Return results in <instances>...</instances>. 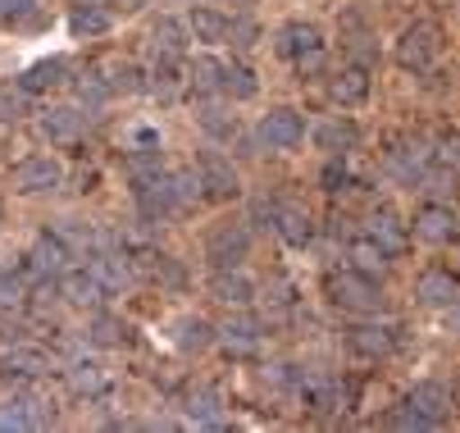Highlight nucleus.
I'll use <instances>...</instances> for the list:
<instances>
[{"label": "nucleus", "instance_id": "obj_3", "mask_svg": "<svg viewBox=\"0 0 460 433\" xmlns=\"http://www.w3.org/2000/svg\"><path fill=\"white\" fill-rule=\"evenodd\" d=\"M260 142H265L270 151H292L305 142V119L292 110V105H279L270 110L265 119H260Z\"/></svg>", "mask_w": 460, "mask_h": 433}, {"label": "nucleus", "instance_id": "obj_35", "mask_svg": "<svg viewBox=\"0 0 460 433\" xmlns=\"http://www.w3.org/2000/svg\"><path fill=\"white\" fill-rule=\"evenodd\" d=\"M87 333H92V342H101V347H119L128 329H123V320H114V315L96 311V315H92V324H87Z\"/></svg>", "mask_w": 460, "mask_h": 433}, {"label": "nucleus", "instance_id": "obj_18", "mask_svg": "<svg viewBox=\"0 0 460 433\" xmlns=\"http://www.w3.org/2000/svg\"><path fill=\"white\" fill-rule=\"evenodd\" d=\"M451 233H456V215L447 206H424L415 215V237L420 242H451Z\"/></svg>", "mask_w": 460, "mask_h": 433}, {"label": "nucleus", "instance_id": "obj_31", "mask_svg": "<svg viewBox=\"0 0 460 433\" xmlns=\"http://www.w3.org/2000/svg\"><path fill=\"white\" fill-rule=\"evenodd\" d=\"M151 37H155V46L164 50V55H182V46H187V23H178V19H155V28H151Z\"/></svg>", "mask_w": 460, "mask_h": 433}, {"label": "nucleus", "instance_id": "obj_36", "mask_svg": "<svg viewBox=\"0 0 460 433\" xmlns=\"http://www.w3.org/2000/svg\"><path fill=\"white\" fill-rule=\"evenodd\" d=\"M92 270L101 274V283H105V287H119V283L133 278V265H128V256H96V265H92Z\"/></svg>", "mask_w": 460, "mask_h": 433}, {"label": "nucleus", "instance_id": "obj_49", "mask_svg": "<svg viewBox=\"0 0 460 433\" xmlns=\"http://www.w3.org/2000/svg\"><path fill=\"white\" fill-rule=\"evenodd\" d=\"M237 5H246V0H237Z\"/></svg>", "mask_w": 460, "mask_h": 433}, {"label": "nucleus", "instance_id": "obj_7", "mask_svg": "<svg viewBox=\"0 0 460 433\" xmlns=\"http://www.w3.org/2000/svg\"><path fill=\"white\" fill-rule=\"evenodd\" d=\"M105 292H110V287L101 283L96 270H69V274L59 278V296L69 301V305H83V311H87V305H92V311H101Z\"/></svg>", "mask_w": 460, "mask_h": 433}, {"label": "nucleus", "instance_id": "obj_6", "mask_svg": "<svg viewBox=\"0 0 460 433\" xmlns=\"http://www.w3.org/2000/svg\"><path fill=\"white\" fill-rule=\"evenodd\" d=\"M196 173H201V188H206L210 201H228V197H237V169H233V160L206 151L201 164H196Z\"/></svg>", "mask_w": 460, "mask_h": 433}, {"label": "nucleus", "instance_id": "obj_21", "mask_svg": "<svg viewBox=\"0 0 460 433\" xmlns=\"http://www.w3.org/2000/svg\"><path fill=\"white\" fill-rule=\"evenodd\" d=\"M411 406H415L420 415H429L433 424H442V420L451 415V393H447L442 384H420V388L411 393Z\"/></svg>", "mask_w": 460, "mask_h": 433}, {"label": "nucleus", "instance_id": "obj_11", "mask_svg": "<svg viewBox=\"0 0 460 433\" xmlns=\"http://www.w3.org/2000/svg\"><path fill=\"white\" fill-rule=\"evenodd\" d=\"M133 192H137V210H142L146 219H164V215L178 210L173 188H169V173H160V178H151V182H137Z\"/></svg>", "mask_w": 460, "mask_h": 433}, {"label": "nucleus", "instance_id": "obj_4", "mask_svg": "<svg viewBox=\"0 0 460 433\" xmlns=\"http://www.w3.org/2000/svg\"><path fill=\"white\" fill-rule=\"evenodd\" d=\"M14 188L23 197H41V192H55L64 188V164L55 155H28L19 169H14Z\"/></svg>", "mask_w": 460, "mask_h": 433}, {"label": "nucleus", "instance_id": "obj_20", "mask_svg": "<svg viewBox=\"0 0 460 433\" xmlns=\"http://www.w3.org/2000/svg\"><path fill=\"white\" fill-rule=\"evenodd\" d=\"M196 123H201L215 142H233L237 137V114L224 110V105H215V101H206L201 110H196Z\"/></svg>", "mask_w": 460, "mask_h": 433}, {"label": "nucleus", "instance_id": "obj_38", "mask_svg": "<svg viewBox=\"0 0 460 433\" xmlns=\"http://www.w3.org/2000/svg\"><path fill=\"white\" fill-rule=\"evenodd\" d=\"M146 87H155V92H164V96L178 87V55H164V50H160V59L151 65V83H146Z\"/></svg>", "mask_w": 460, "mask_h": 433}, {"label": "nucleus", "instance_id": "obj_50", "mask_svg": "<svg viewBox=\"0 0 460 433\" xmlns=\"http://www.w3.org/2000/svg\"><path fill=\"white\" fill-rule=\"evenodd\" d=\"M456 397H460V388H456Z\"/></svg>", "mask_w": 460, "mask_h": 433}, {"label": "nucleus", "instance_id": "obj_44", "mask_svg": "<svg viewBox=\"0 0 460 433\" xmlns=\"http://www.w3.org/2000/svg\"><path fill=\"white\" fill-rule=\"evenodd\" d=\"M438 164L460 169V133H447V137L438 142Z\"/></svg>", "mask_w": 460, "mask_h": 433}, {"label": "nucleus", "instance_id": "obj_29", "mask_svg": "<svg viewBox=\"0 0 460 433\" xmlns=\"http://www.w3.org/2000/svg\"><path fill=\"white\" fill-rule=\"evenodd\" d=\"M219 92L233 96V101H251V96L260 92V83H255V74H251L246 65H224V83H219Z\"/></svg>", "mask_w": 460, "mask_h": 433}, {"label": "nucleus", "instance_id": "obj_25", "mask_svg": "<svg viewBox=\"0 0 460 433\" xmlns=\"http://www.w3.org/2000/svg\"><path fill=\"white\" fill-rule=\"evenodd\" d=\"M369 237L383 246L387 256H392V252H406V228H402V219H397V215H387V210L369 219Z\"/></svg>", "mask_w": 460, "mask_h": 433}, {"label": "nucleus", "instance_id": "obj_9", "mask_svg": "<svg viewBox=\"0 0 460 433\" xmlns=\"http://www.w3.org/2000/svg\"><path fill=\"white\" fill-rule=\"evenodd\" d=\"M64 261H69V246H64L59 233H41V237L32 242V252H28V270H32L37 278H55V274L64 270Z\"/></svg>", "mask_w": 460, "mask_h": 433}, {"label": "nucleus", "instance_id": "obj_14", "mask_svg": "<svg viewBox=\"0 0 460 433\" xmlns=\"http://www.w3.org/2000/svg\"><path fill=\"white\" fill-rule=\"evenodd\" d=\"M347 347H351L356 356L378 360V356H387L392 347H397V338H392V329H383V324H356V329L347 333Z\"/></svg>", "mask_w": 460, "mask_h": 433}, {"label": "nucleus", "instance_id": "obj_48", "mask_svg": "<svg viewBox=\"0 0 460 433\" xmlns=\"http://www.w3.org/2000/svg\"><path fill=\"white\" fill-rule=\"evenodd\" d=\"M447 329H451V333H460V301H451V305H447Z\"/></svg>", "mask_w": 460, "mask_h": 433}, {"label": "nucleus", "instance_id": "obj_19", "mask_svg": "<svg viewBox=\"0 0 460 433\" xmlns=\"http://www.w3.org/2000/svg\"><path fill=\"white\" fill-rule=\"evenodd\" d=\"M64 74H69V65L64 59H41V65H32L28 74H23V92L28 96H37V92H55V87H64Z\"/></svg>", "mask_w": 460, "mask_h": 433}, {"label": "nucleus", "instance_id": "obj_27", "mask_svg": "<svg viewBox=\"0 0 460 433\" xmlns=\"http://www.w3.org/2000/svg\"><path fill=\"white\" fill-rule=\"evenodd\" d=\"M251 278H242V274H215V283H210V296L219 301V305H246L251 301Z\"/></svg>", "mask_w": 460, "mask_h": 433}, {"label": "nucleus", "instance_id": "obj_10", "mask_svg": "<svg viewBox=\"0 0 460 433\" xmlns=\"http://www.w3.org/2000/svg\"><path fill=\"white\" fill-rule=\"evenodd\" d=\"M328 96H333L342 110H351V105H365V101H369V74H365L360 65H347V69H338V74H333V83H328Z\"/></svg>", "mask_w": 460, "mask_h": 433}, {"label": "nucleus", "instance_id": "obj_5", "mask_svg": "<svg viewBox=\"0 0 460 433\" xmlns=\"http://www.w3.org/2000/svg\"><path fill=\"white\" fill-rule=\"evenodd\" d=\"M246 252H251V228H246V224H219V228L206 237V256H210L219 270L242 265Z\"/></svg>", "mask_w": 460, "mask_h": 433}, {"label": "nucleus", "instance_id": "obj_8", "mask_svg": "<svg viewBox=\"0 0 460 433\" xmlns=\"http://www.w3.org/2000/svg\"><path fill=\"white\" fill-rule=\"evenodd\" d=\"M41 137H46L50 146H69V142H78V137H83V110H74V105H55V110H46V114H41Z\"/></svg>", "mask_w": 460, "mask_h": 433}, {"label": "nucleus", "instance_id": "obj_34", "mask_svg": "<svg viewBox=\"0 0 460 433\" xmlns=\"http://www.w3.org/2000/svg\"><path fill=\"white\" fill-rule=\"evenodd\" d=\"M101 74H110V78H105L110 92H142V87H146V83H142V69L128 65V59H114V65H105Z\"/></svg>", "mask_w": 460, "mask_h": 433}, {"label": "nucleus", "instance_id": "obj_45", "mask_svg": "<svg viewBox=\"0 0 460 433\" xmlns=\"http://www.w3.org/2000/svg\"><path fill=\"white\" fill-rule=\"evenodd\" d=\"M32 5H37V0H0V19H5V23H14V19L32 14Z\"/></svg>", "mask_w": 460, "mask_h": 433}, {"label": "nucleus", "instance_id": "obj_41", "mask_svg": "<svg viewBox=\"0 0 460 433\" xmlns=\"http://www.w3.org/2000/svg\"><path fill=\"white\" fill-rule=\"evenodd\" d=\"M387 424H397V429H433V420H429V415H420L411 402H402L397 411H392V415H387Z\"/></svg>", "mask_w": 460, "mask_h": 433}, {"label": "nucleus", "instance_id": "obj_42", "mask_svg": "<svg viewBox=\"0 0 460 433\" xmlns=\"http://www.w3.org/2000/svg\"><path fill=\"white\" fill-rule=\"evenodd\" d=\"M23 105H28V92L23 87L19 92L14 87H0V119H5V123L10 119H23Z\"/></svg>", "mask_w": 460, "mask_h": 433}, {"label": "nucleus", "instance_id": "obj_33", "mask_svg": "<svg viewBox=\"0 0 460 433\" xmlns=\"http://www.w3.org/2000/svg\"><path fill=\"white\" fill-rule=\"evenodd\" d=\"M210 342H215V329H210L206 320L187 315V320L178 324V347H182V351H206Z\"/></svg>", "mask_w": 460, "mask_h": 433}, {"label": "nucleus", "instance_id": "obj_26", "mask_svg": "<svg viewBox=\"0 0 460 433\" xmlns=\"http://www.w3.org/2000/svg\"><path fill=\"white\" fill-rule=\"evenodd\" d=\"M69 28H74L78 37H105V32L114 28V19H110V10H101V5H74Z\"/></svg>", "mask_w": 460, "mask_h": 433}, {"label": "nucleus", "instance_id": "obj_16", "mask_svg": "<svg viewBox=\"0 0 460 433\" xmlns=\"http://www.w3.org/2000/svg\"><path fill=\"white\" fill-rule=\"evenodd\" d=\"M415 296H420L424 305H451V301H460V283H456L447 270H429V274H420Z\"/></svg>", "mask_w": 460, "mask_h": 433}, {"label": "nucleus", "instance_id": "obj_47", "mask_svg": "<svg viewBox=\"0 0 460 433\" xmlns=\"http://www.w3.org/2000/svg\"><path fill=\"white\" fill-rule=\"evenodd\" d=\"M265 292H270L274 305H288V301H292V287H288V283H274V287H265Z\"/></svg>", "mask_w": 460, "mask_h": 433}, {"label": "nucleus", "instance_id": "obj_24", "mask_svg": "<svg viewBox=\"0 0 460 433\" xmlns=\"http://www.w3.org/2000/svg\"><path fill=\"white\" fill-rule=\"evenodd\" d=\"M351 270H360V274H369V278H383V270H387V252L374 242V237H360V242H351Z\"/></svg>", "mask_w": 460, "mask_h": 433}, {"label": "nucleus", "instance_id": "obj_13", "mask_svg": "<svg viewBox=\"0 0 460 433\" xmlns=\"http://www.w3.org/2000/svg\"><path fill=\"white\" fill-rule=\"evenodd\" d=\"M274 228H279V237L288 242V246H305L310 242V233H314V224H310V215L301 210V206H292V201H283V206H274Z\"/></svg>", "mask_w": 460, "mask_h": 433}, {"label": "nucleus", "instance_id": "obj_28", "mask_svg": "<svg viewBox=\"0 0 460 433\" xmlns=\"http://www.w3.org/2000/svg\"><path fill=\"white\" fill-rule=\"evenodd\" d=\"M219 406H224V402H219L215 388H191V393H187V415H191L196 424H219V420H224Z\"/></svg>", "mask_w": 460, "mask_h": 433}, {"label": "nucleus", "instance_id": "obj_17", "mask_svg": "<svg viewBox=\"0 0 460 433\" xmlns=\"http://www.w3.org/2000/svg\"><path fill=\"white\" fill-rule=\"evenodd\" d=\"M279 50L292 55V59H305V55L323 50V37H319L314 23H288V28L279 32Z\"/></svg>", "mask_w": 460, "mask_h": 433}, {"label": "nucleus", "instance_id": "obj_23", "mask_svg": "<svg viewBox=\"0 0 460 433\" xmlns=\"http://www.w3.org/2000/svg\"><path fill=\"white\" fill-rule=\"evenodd\" d=\"M314 142L323 146V151H333V155H342V151H351L356 142H360V128L351 119H333V123H323V128L314 133Z\"/></svg>", "mask_w": 460, "mask_h": 433}, {"label": "nucleus", "instance_id": "obj_46", "mask_svg": "<svg viewBox=\"0 0 460 433\" xmlns=\"http://www.w3.org/2000/svg\"><path fill=\"white\" fill-rule=\"evenodd\" d=\"M19 296V283H14V274H0V305H10Z\"/></svg>", "mask_w": 460, "mask_h": 433}, {"label": "nucleus", "instance_id": "obj_22", "mask_svg": "<svg viewBox=\"0 0 460 433\" xmlns=\"http://www.w3.org/2000/svg\"><path fill=\"white\" fill-rule=\"evenodd\" d=\"M69 388H74L78 397H101V393L110 388L105 365H96V360H78V365L69 369Z\"/></svg>", "mask_w": 460, "mask_h": 433}, {"label": "nucleus", "instance_id": "obj_12", "mask_svg": "<svg viewBox=\"0 0 460 433\" xmlns=\"http://www.w3.org/2000/svg\"><path fill=\"white\" fill-rule=\"evenodd\" d=\"M228 14H219V10H210V5H196L191 14H187V32H191V41H201V46H219V41H228Z\"/></svg>", "mask_w": 460, "mask_h": 433}, {"label": "nucleus", "instance_id": "obj_43", "mask_svg": "<svg viewBox=\"0 0 460 433\" xmlns=\"http://www.w3.org/2000/svg\"><path fill=\"white\" fill-rule=\"evenodd\" d=\"M228 41H233L237 50H251V46L260 41V28H255L251 19H233V23H228Z\"/></svg>", "mask_w": 460, "mask_h": 433}, {"label": "nucleus", "instance_id": "obj_39", "mask_svg": "<svg viewBox=\"0 0 460 433\" xmlns=\"http://www.w3.org/2000/svg\"><path fill=\"white\" fill-rule=\"evenodd\" d=\"M110 96H114V92H110V83L101 78V69H92V74L78 78V101H83V105H105Z\"/></svg>", "mask_w": 460, "mask_h": 433}, {"label": "nucleus", "instance_id": "obj_15", "mask_svg": "<svg viewBox=\"0 0 460 433\" xmlns=\"http://www.w3.org/2000/svg\"><path fill=\"white\" fill-rule=\"evenodd\" d=\"M41 369H46L41 351H28V347L5 351V356H0V384H28V379L41 375Z\"/></svg>", "mask_w": 460, "mask_h": 433}, {"label": "nucleus", "instance_id": "obj_1", "mask_svg": "<svg viewBox=\"0 0 460 433\" xmlns=\"http://www.w3.org/2000/svg\"><path fill=\"white\" fill-rule=\"evenodd\" d=\"M328 296H333V305H342V311L351 315H374L378 311V283L360 270H347V274H333L328 278Z\"/></svg>", "mask_w": 460, "mask_h": 433}, {"label": "nucleus", "instance_id": "obj_37", "mask_svg": "<svg viewBox=\"0 0 460 433\" xmlns=\"http://www.w3.org/2000/svg\"><path fill=\"white\" fill-rule=\"evenodd\" d=\"M191 83L201 87V92H219V83H224V65H219L215 55H201V59L191 65Z\"/></svg>", "mask_w": 460, "mask_h": 433}, {"label": "nucleus", "instance_id": "obj_40", "mask_svg": "<svg viewBox=\"0 0 460 433\" xmlns=\"http://www.w3.org/2000/svg\"><path fill=\"white\" fill-rule=\"evenodd\" d=\"M37 415H32V402H5L0 406V433L5 429H32Z\"/></svg>", "mask_w": 460, "mask_h": 433}, {"label": "nucleus", "instance_id": "obj_32", "mask_svg": "<svg viewBox=\"0 0 460 433\" xmlns=\"http://www.w3.org/2000/svg\"><path fill=\"white\" fill-rule=\"evenodd\" d=\"M224 342H228L233 356H251V351L260 347V324H255V320H233V324L224 329Z\"/></svg>", "mask_w": 460, "mask_h": 433}, {"label": "nucleus", "instance_id": "obj_2", "mask_svg": "<svg viewBox=\"0 0 460 433\" xmlns=\"http://www.w3.org/2000/svg\"><path fill=\"white\" fill-rule=\"evenodd\" d=\"M438 55H442V32H438L433 23H415V28H406L402 41H397V65H402V69L424 74Z\"/></svg>", "mask_w": 460, "mask_h": 433}, {"label": "nucleus", "instance_id": "obj_30", "mask_svg": "<svg viewBox=\"0 0 460 433\" xmlns=\"http://www.w3.org/2000/svg\"><path fill=\"white\" fill-rule=\"evenodd\" d=\"M169 188H173L178 210H187V206H196V201H206V188H201V173H196V169L169 173Z\"/></svg>", "mask_w": 460, "mask_h": 433}]
</instances>
